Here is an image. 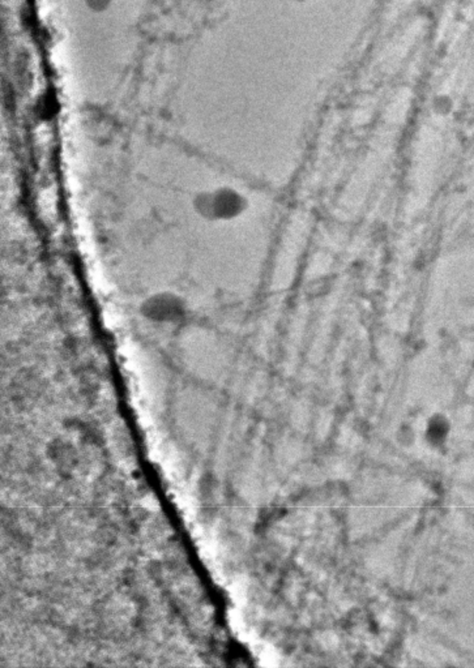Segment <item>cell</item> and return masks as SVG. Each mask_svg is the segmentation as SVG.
Masks as SVG:
<instances>
[{"label":"cell","instance_id":"cell-2","mask_svg":"<svg viewBox=\"0 0 474 668\" xmlns=\"http://www.w3.org/2000/svg\"><path fill=\"white\" fill-rule=\"evenodd\" d=\"M141 313L152 323H176L185 317V301L174 293L160 291L143 301Z\"/></svg>","mask_w":474,"mask_h":668},{"label":"cell","instance_id":"cell-1","mask_svg":"<svg viewBox=\"0 0 474 668\" xmlns=\"http://www.w3.org/2000/svg\"><path fill=\"white\" fill-rule=\"evenodd\" d=\"M194 207L199 216L210 221H226L242 214L247 207V200L238 191L221 187L199 194L194 200Z\"/></svg>","mask_w":474,"mask_h":668}]
</instances>
